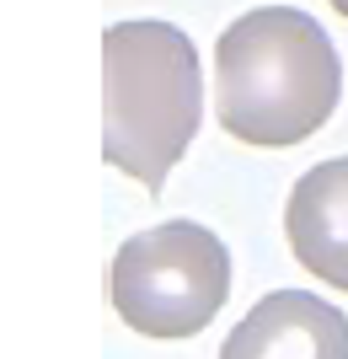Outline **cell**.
<instances>
[{
  "label": "cell",
  "mask_w": 348,
  "mask_h": 359,
  "mask_svg": "<svg viewBox=\"0 0 348 359\" xmlns=\"http://www.w3.org/2000/svg\"><path fill=\"white\" fill-rule=\"evenodd\" d=\"M343 65L316 16L295 6H258L214 43V113L242 145H300L333 118Z\"/></svg>",
  "instance_id": "cell-1"
},
{
  "label": "cell",
  "mask_w": 348,
  "mask_h": 359,
  "mask_svg": "<svg viewBox=\"0 0 348 359\" xmlns=\"http://www.w3.org/2000/svg\"><path fill=\"white\" fill-rule=\"evenodd\" d=\"M220 359H348V316L311 290H273L230 327Z\"/></svg>",
  "instance_id": "cell-4"
},
{
  "label": "cell",
  "mask_w": 348,
  "mask_h": 359,
  "mask_svg": "<svg viewBox=\"0 0 348 359\" xmlns=\"http://www.w3.org/2000/svg\"><path fill=\"white\" fill-rule=\"evenodd\" d=\"M289 252L311 279L348 295V156L311 166L284 204Z\"/></svg>",
  "instance_id": "cell-5"
},
{
  "label": "cell",
  "mask_w": 348,
  "mask_h": 359,
  "mask_svg": "<svg viewBox=\"0 0 348 359\" xmlns=\"http://www.w3.org/2000/svg\"><path fill=\"white\" fill-rule=\"evenodd\" d=\"M230 295V252L209 225L167 220L118 247L113 306L139 338L177 344L220 316Z\"/></svg>",
  "instance_id": "cell-3"
},
{
  "label": "cell",
  "mask_w": 348,
  "mask_h": 359,
  "mask_svg": "<svg viewBox=\"0 0 348 359\" xmlns=\"http://www.w3.org/2000/svg\"><path fill=\"white\" fill-rule=\"evenodd\" d=\"M327 6H333V11H337V16H348V0H327Z\"/></svg>",
  "instance_id": "cell-6"
},
{
  "label": "cell",
  "mask_w": 348,
  "mask_h": 359,
  "mask_svg": "<svg viewBox=\"0 0 348 359\" xmlns=\"http://www.w3.org/2000/svg\"><path fill=\"white\" fill-rule=\"evenodd\" d=\"M102 70L107 166L145 182V194H161L167 172L182 161L204 118V81H198L193 43L172 22H113L102 32Z\"/></svg>",
  "instance_id": "cell-2"
}]
</instances>
